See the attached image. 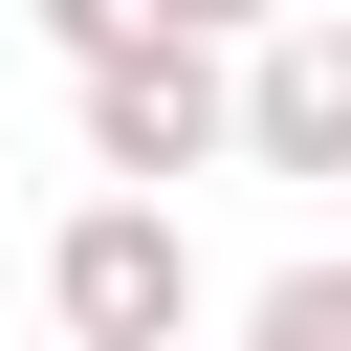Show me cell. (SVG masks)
<instances>
[{
    "label": "cell",
    "instance_id": "obj_3",
    "mask_svg": "<svg viewBox=\"0 0 351 351\" xmlns=\"http://www.w3.org/2000/svg\"><path fill=\"white\" fill-rule=\"evenodd\" d=\"M44 307H66V329H197V241H176V197L110 176V197L44 241Z\"/></svg>",
    "mask_w": 351,
    "mask_h": 351
},
{
    "label": "cell",
    "instance_id": "obj_1",
    "mask_svg": "<svg viewBox=\"0 0 351 351\" xmlns=\"http://www.w3.org/2000/svg\"><path fill=\"white\" fill-rule=\"evenodd\" d=\"M219 154L241 176H351V0H263L219 44Z\"/></svg>",
    "mask_w": 351,
    "mask_h": 351
},
{
    "label": "cell",
    "instance_id": "obj_5",
    "mask_svg": "<svg viewBox=\"0 0 351 351\" xmlns=\"http://www.w3.org/2000/svg\"><path fill=\"white\" fill-rule=\"evenodd\" d=\"M44 22V66H88V44H132V0H22Z\"/></svg>",
    "mask_w": 351,
    "mask_h": 351
},
{
    "label": "cell",
    "instance_id": "obj_4",
    "mask_svg": "<svg viewBox=\"0 0 351 351\" xmlns=\"http://www.w3.org/2000/svg\"><path fill=\"white\" fill-rule=\"evenodd\" d=\"M241 351H351V263H285V285L241 307Z\"/></svg>",
    "mask_w": 351,
    "mask_h": 351
},
{
    "label": "cell",
    "instance_id": "obj_6",
    "mask_svg": "<svg viewBox=\"0 0 351 351\" xmlns=\"http://www.w3.org/2000/svg\"><path fill=\"white\" fill-rule=\"evenodd\" d=\"M132 22H176V44H241V22H263V0H132Z\"/></svg>",
    "mask_w": 351,
    "mask_h": 351
},
{
    "label": "cell",
    "instance_id": "obj_7",
    "mask_svg": "<svg viewBox=\"0 0 351 351\" xmlns=\"http://www.w3.org/2000/svg\"><path fill=\"white\" fill-rule=\"evenodd\" d=\"M66 351H197V329H66Z\"/></svg>",
    "mask_w": 351,
    "mask_h": 351
},
{
    "label": "cell",
    "instance_id": "obj_2",
    "mask_svg": "<svg viewBox=\"0 0 351 351\" xmlns=\"http://www.w3.org/2000/svg\"><path fill=\"white\" fill-rule=\"evenodd\" d=\"M66 132H88V176H132V197L219 176V44H176V22L88 44V66H66Z\"/></svg>",
    "mask_w": 351,
    "mask_h": 351
}]
</instances>
